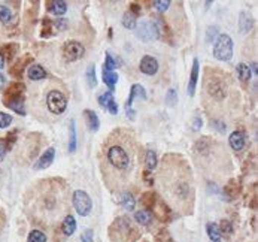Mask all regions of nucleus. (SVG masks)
<instances>
[{"label":"nucleus","mask_w":258,"mask_h":242,"mask_svg":"<svg viewBox=\"0 0 258 242\" xmlns=\"http://www.w3.org/2000/svg\"><path fill=\"white\" fill-rule=\"evenodd\" d=\"M108 161L118 170H126L130 167V156L126 151V148L120 144H114L108 148L106 151Z\"/></svg>","instance_id":"1"},{"label":"nucleus","mask_w":258,"mask_h":242,"mask_svg":"<svg viewBox=\"0 0 258 242\" xmlns=\"http://www.w3.org/2000/svg\"><path fill=\"white\" fill-rule=\"evenodd\" d=\"M213 56L216 60L228 62L233 56V41L228 35H219L213 45Z\"/></svg>","instance_id":"2"},{"label":"nucleus","mask_w":258,"mask_h":242,"mask_svg":"<svg viewBox=\"0 0 258 242\" xmlns=\"http://www.w3.org/2000/svg\"><path fill=\"white\" fill-rule=\"evenodd\" d=\"M72 202H73V206L76 209V212L82 217H87L90 212H91V208H93V200L91 197L84 191V190H76L73 193V197H72Z\"/></svg>","instance_id":"3"},{"label":"nucleus","mask_w":258,"mask_h":242,"mask_svg":"<svg viewBox=\"0 0 258 242\" xmlns=\"http://www.w3.org/2000/svg\"><path fill=\"white\" fill-rule=\"evenodd\" d=\"M47 105H48L50 112H53L56 115H60L66 111L67 102H66V97L63 96L62 91L53 90V91H50V94L47 97Z\"/></svg>","instance_id":"4"},{"label":"nucleus","mask_w":258,"mask_h":242,"mask_svg":"<svg viewBox=\"0 0 258 242\" xmlns=\"http://www.w3.org/2000/svg\"><path fill=\"white\" fill-rule=\"evenodd\" d=\"M206 87H207V93L218 102L222 100L227 96V91H228L225 81L219 77H210Z\"/></svg>","instance_id":"5"},{"label":"nucleus","mask_w":258,"mask_h":242,"mask_svg":"<svg viewBox=\"0 0 258 242\" xmlns=\"http://www.w3.org/2000/svg\"><path fill=\"white\" fill-rule=\"evenodd\" d=\"M84 53H85V48L78 41H67L63 45V56L66 62H76L84 56Z\"/></svg>","instance_id":"6"},{"label":"nucleus","mask_w":258,"mask_h":242,"mask_svg":"<svg viewBox=\"0 0 258 242\" xmlns=\"http://www.w3.org/2000/svg\"><path fill=\"white\" fill-rule=\"evenodd\" d=\"M114 230V233H111V238L114 242H118V238H123V241L127 238L129 232H130V221L127 217H118L112 227H111V232Z\"/></svg>","instance_id":"7"},{"label":"nucleus","mask_w":258,"mask_h":242,"mask_svg":"<svg viewBox=\"0 0 258 242\" xmlns=\"http://www.w3.org/2000/svg\"><path fill=\"white\" fill-rule=\"evenodd\" d=\"M136 35H137V38L142 39L143 42L154 41V39L158 38V32H157V27H155L154 21H142V23L137 26Z\"/></svg>","instance_id":"8"},{"label":"nucleus","mask_w":258,"mask_h":242,"mask_svg":"<svg viewBox=\"0 0 258 242\" xmlns=\"http://www.w3.org/2000/svg\"><path fill=\"white\" fill-rule=\"evenodd\" d=\"M154 24H155V27H157L158 38H161L163 41L169 42V45H173V32H172L170 26L167 24L166 18L157 17V18H154Z\"/></svg>","instance_id":"9"},{"label":"nucleus","mask_w":258,"mask_h":242,"mask_svg":"<svg viewBox=\"0 0 258 242\" xmlns=\"http://www.w3.org/2000/svg\"><path fill=\"white\" fill-rule=\"evenodd\" d=\"M136 97H140V99H146V93H145V88L140 85V84H134L130 90V96H129V100L126 102V112L129 115L130 120L134 118V111L131 109V103Z\"/></svg>","instance_id":"10"},{"label":"nucleus","mask_w":258,"mask_h":242,"mask_svg":"<svg viewBox=\"0 0 258 242\" xmlns=\"http://www.w3.org/2000/svg\"><path fill=\"white\" fill-rule=\"evenodd\" d=\"M24 91H26V85H24L21 81H17V82L11 84V85L6 88V91H5V94H3V102L24 97Z\"/></svg>","instance_id":"11"},{"label":"nucleus","mask_w":258,"mask_h":242,"mask_svg":"<svg viewBox=\"0 0 258 242\" xmlns=\"http://www.w3.org/2000/svg\"><path fill=\"white\" fill-rule=\"evenodd\" d=\"M33 62V57L30 56V54H26V56H23L11 69H9V72H11V75L15 78V80H21L23 78V72H24V69H26V66H30V63Z\"/></svg>","instance_id":"12"},{"label":"nucleus","mask_w":258,"mask_h":242,"mask_svg":"<svg viewBox=\"0 0 258 242\" xmlns=\"http://www.w3.org/2000/svg\"><path fill=\"white\" fill-rule=\"evenodd\" d=\"M139 69L145 75H155L158 72V62L154 57H151V56H145L140 60Z\"/></svg>","instance_id":"13"},{"label":"nucleus","mask_w":258,"mask_h":242,"mask_svg":"<svg viewBox=\"0 0 258 242\" xmlns=\"http://www.w3.org/2000/svg\"><path fill=\"white\" fill-rule=\"evenodd\" d=\"M18 50H20L18 44H14V42H11V44H5L2 48H0V56L3 57L5 62H12L14 57L18 54Z\"/></svg>","instance_id":"14"},{"label":"nucleus","mask_w":258,"mask_h":242,"mask_svg":"<svg viewBox=\"0 0 258 242\" xmlns=\"http://www.w3.org/2000/svg\"><path fill=\"white\" fill-rule=\"evenodd\" d=\"M254 27V18L249 12H240L239 15V30L240 33H248Z\"/></svg>","instance_id":"15"},{"label":"nucleus","mask_w":258,"mask_h":242,"mask_svg":"<svg viewBox=\"0 0 258 242\" xmlns=\"http://www.w3.org/2000/svg\"><path fill=\"white\" fill-rule=\"evenodd\" d=\"M54 157H56V150L53 147H50L45 153H42V156H41L36 167L38 169H47V167H50L51 163L54 161Z\"/></svg>","instance_id":"16"},{"label":"nucleus","mask_w":258,"mask_h":242,"mask_svg":"<svg viewBox=\"0 0 258 242\" xmlns=\"http://www.w3.org/2000/svg\"><path fill=\"white\" fill-rule=\"evenodd\" d=\"M84 117H85V123H87V127L91 130V132H97L99 127H100V120L97 117V114L91 109H85L84 111Z\"/></svg>","instance_id":"17"},{"label":"nucleus","mask_w":258,"mask_h":242,"mask_svg":"<svg viewBox=\"0 0 258 242\" xmlns=\"http://www.w3.org/2000/svg\"><path fill=\"white\" fill-rule=\"evenodd\" d=\"M228 142L234 151H242L245 147V135L242 132H233L228 138Z\"/></svg>","instance_id":"18"},{"label":"nucleus","mask_w":258,"mask_h":242,"mask_svg":"<svg viewBox=\"0 0 258 242\" xmlns=\"http://www.w3.org/2000/svg\"><path fill=\"white\" fill-rule=\"evenodd\" d=\"M197 78H198V60L194 59L193 60V69H191V75H190V82H188V94L193 96L197 87Z\"/></svg>","instance_id":"19"},{"label":"nucleus","mask_w":258,"mask_h":242,"mask_svg":"<svg viewBox=\"0 0 258 242\" xmlns=\"http://www.w3.org/2000/svg\"><path fill=\"white\" fill-rule=\"evenodd\" d=\"M155 206H157V215H158V218H160L161 221H170V220H172V211H170V208L166 205L164 200H157ZM155 206H154V208H155Z\"/></svg>","instance_id":"20"},{"label":"nucleus","mask_w":258,"mask_h":242,"mask_svg":"<svg viewBox=\"0 0 258 242\" xmlns=\"http://www.w3.org/2000/svg\"><path fill=\"white\" fill-rule=\"evenodd\" d=\"M29 78L33 80V81H39V80H44L47 77V72L45 69L41 66V65H32L29 66Z\"/></svg>","instance_id":"21"},{"label":"nucleus","mask_w":258,"mask_h":242,"mask_svg":"<svg viewBox=\"0 0 258 242\" xmlns=\"http://www.w3.org/2000/svg\"><path fill=\"white\" fill-rule=\"evenodd\" d=\"M157 200H158V197H157V194H155L154 191H146V193H143L142 197H140V203L146 208V211H148V209H152V208L155 206Z\"/></svg>","instance_id":"22"},{"label":"nucleus","mask_w":258,"mask_h":242,"mask_svg":"<svg viewBox=\"0 0 258 242\" xmlns=\"http://www.w3.org/2000/svg\"><path fill=\"white\" fill-rule=\"evenodd\" d=\"M224 191H225V194H227L228 197H237V196L240 194V191H242V185H240L239 181L231 179V181L225 185Z\"/></svg>","instance_id":"23"},{"label":"nucleus","mask_w":258,"mask_h":242,"mask_svg":"<svg viewBox=\"0 0 258 242\" xmlns=\"http://www.w3.org/2000/svg\"><path fill=\"white\" fill-rule=\"evenodd\" d=\"M5 106L11 108L12 111L18 112L20 115H26V109H24V97L21 99H14V100H6Z\"/></svg>","instance_id":"24"},{"label":"nucleus","mask_w":258,"mask_h":242,"mask_svg":"<svg viewBox=\"0 0 258 242\" xmlns=\"http://www.w3.org/2000/svg\"><path fill=\"white\" fill-rule=\"evenodd\" d=\"M103 82L111 88L109 91H112L114 88H115V85H117V82H118V75H117V72H109V71H106V69H103Z\"/></svg>","instance_id":"25"},{"label":"nucleus","mask_w":258,"mask_h":242,"mask_svg":"<svg viewBox=\"0 0 258 242\" xmlns=\"http://www.w3.org/2000/svg\"><path fill=\"white\" fill-rule=\"evenodd\" d=\"M54 23L48 18V17H45V18H42V32H41V36L42 38H51V36H54Z\"/></svg>","instance_id":"26"},{"label":"nucleus","mask_w":258,"mask_h":242,"mask_svg":"<svg viewBox=\"0 0 258 242\" xmlns=\"http://www.w3.org/2000/svg\"><path fill=\"white\" fill-rule=\"evenodd\" d=\"M62 229H63V233H64L66 236L73 235V232H75V229H76V221H75V218H73L72 215H66Z\"/></svg>","instance_id":"27"},{"label":"nucleus","mask_w":258,"mask_h":242,"mask_svg":"<svg viewBox=\"0 0 258 242\" xmlns=\"http://www.w3.org/2000/svg\"><path fill=\"white\" fill-rule=\"evenodd\" d=\"M47 5L51 6L50 11H53L56 15H63L67 11V3L66 2H60V0H56V2H48Z\"/></svg>","instance_id":"28"},{"label":"nucleus","mask_w":258,"mask_h":242,"mask_svg":"<svg viewBox=\"0 0 258 242\" xmlns=\"http://www.w3.org/2000/svg\"><path fill=\"white\" fill-rule=\"evenodd\" d=\"M134 218H136V221H137V223H140V224L146 226V224H149V223L152 221V212H151V211H146V209L136 211Z\"/></svg>","instance_id":"29"},{"label":"nucleus","mask_w":258,"mask_h":242,"mask_svg":"<svg viewBox=\"0 0 258 242\" xmlns=\"http://www.w3.org/2000/svg\"><path fill=\"white\" fill-rule=\"evenodd\" d=\"M69 151H76V130H75V121L70 120L69 123Z\"/></svg>","instance_id":"30"},{"label":"nucleus","mask_w":258,"mask_h":242,"mask_svg":"<svg viewBox=\"0 0 258 242\" xmlns=\"http://www.w3.org/2000/svg\"><path fill=\"white\" fill-rule=\"evenodd\" d=\"M206 230H207V235H209V238H210L212 242H218V241H221V233H219L218 224H215V223H207Z\"/></svg>","instance_id":"31"},{"label":"nucleus","mask_w":258,"mask_h":242,"mask_svg":"<svg viewBox=\"0 0 258 242\" xmlns=\"http://www.w3.org/2000/svg\"><path fill=\"white\" fill-rule=\"evenodd\" d=\"M237 74H239V78L242 80V81H249L251 80V69H249V66L248 65H245V63H239L237 65Z\"/></svg>","instance_id":"32"},{"label":"nucleus","mask_w":258,"mask_h":242,"mask_svg":"<svg viewBox=\"0 0 258 242\" xmlns=\"http://www.w3.org/2000/svg\"><path fill=\"white\" fill-rule=\"evenodd\" d=\"M121 205L127 209V211H133L136 206V199L130 194V193H124L121 197Z\"/></svg>","instance_id":"33"},{"label":"nucleus","mask_w":258,"mask_h":242,"mask_svg":"<svg viewBox=\"0 0 258 242\" xmlns=\"http://www.w3.org/2000/svg\"><path fill=\"white\" fill-rule=\"evenodd\" d=\"M0 21L3 24H11V21H12V12L5 5H0Z\"/></svg>","instance_id":"34"},{"label":"nucleus","mask_w":258,"mask_h":242,"mask_svg":"<svg viewBox=\"0 0 258 242\" xmlns=\"http://www.w3.org/2000/svg\"><path fill=\"white\" fill-rule=\"evenodd\" d=\"M136 24H137V20H136V17H134L133 14L126 12V14L123 15V26H124L126 29L133 30V29L136 27Z\"/></svg>","instance_id":"35"},{"label":"nucleus","mask_w":258,"mask_h":242,"mask_svg":"<svg viewBox=\"0 0 258 242\" xmlns=\"http://www.w3.org/2000/svg\"><path fill=\"white\" fill-rule=\"evenodd\" d=\"M87 82L91 88H94L97 85V78H96V66L90 65L87 69Z\"/></svg>","instance_id":"36"},{"label":"nucleus","mask_w":258,"mask_h":242,"mask_svg":"<svg viewBox=\"0 0 258 242\" xmlns=\"http://www.w3.org/2000/svg\"><path fill=\"white\" fill-rule=\"evenodd\" d=\"M145 163H146V167L149 170H152L155 166H157V156L152 150H148L146 151V156H145Z\"/></svg>","instance_id":"37"},{"label":"nucleus","mask_w":258,"mask_h":242,"mask_svg":"<svg viewBox=\"0 0 258 242\" xmlns=\"http://www.w3.org/2000/svg\"><path fill=\"white\" fill-rule=\"evenodd\" d=\"M27 242H47V236L41 230H32L27 238Z\"/></svg>","instance_id":"38"},{"label":"nucleus","mask_w":258,"mask_h":242,"mask_svg":"<svg viewBox=\"0 0 258 242\" xmlns=\"http://www.w3.org/2000/svg\"><path fill=\"white\" fill-rule=\"evenodd\" d=\"M218 229H219V233H224V235H227V236H230V235L233 233V224H231L228 220H222V221L219 223Z\"/></svg>","instance_id":"39"},{"label":"nucleus","mask_w":258,"mask_h":242,"mask_svg":"<svg viewBox=\"0 0 258 242\" xmlns=\"http://www.w3.org/2000/svg\"><path fill=\"white\" fill-rule=\"evenodd\" d=\"M166 103H167L169 106H175V105L178 103V93H176L175 88H170V90L167 91V94H166Z\"/></svg>","instance_id":"40"},{"label":"nucleus","mask_w":258,"mask_h":242,"mask_svg":"<svg viewBox=\"0 0 258 242\" xmlns=\"http://www.w3.org/2000/svg\"><path fill=\"white\" fill-rule=\"evenodd\" d=\"M112 99H114V93H112V91H106V93H103L102 96H99V105L103 106V108H106Z\"/></svg>","instance_id":"41"},{"label":"nucleus","mask_w":258,"mask_h":242,"mask_svg":"<svg viewBox=\"0 0 258 242\" xmlns=\"http://www.w3.org/2000/svg\"><path fill=\"white\" fill-rule=\"evenodd\" d=\"M155 239H157V242H173V239H172L169 230H166V229H161V230L158 232V235L155 236Z\"/></svg>","instance_id":"42"},{"label":"nucleus","mask_w":258,"mask_h":242,"mask_svg":"<svg viewBox=\"0 0 258 242\" xmlns=\"http://www.w3.org/2000/svg\"><path fill=\"white\" fill-rule=\"evenodd\" d=\"M115 68H117V60H115V57H112L111 54H106V60H105L103 69H106V71H109V72H114Z\"/></svg>","instance_id":"43"},{"label":"nucleus","mask_w":258,"mask_h":242,"mask_svg":"<svg viewBox=\"0 0 258 242\" xmlns=\"http://www.w3.org/2000/svg\"><path fill=\"white\" fill-rule=\"evenodd\" d=\"M12 123V117L9 114H5V112H0V129H6L9 127Z\"/></svg>","instance_id":"44"},{"label":"nucleus","mask_w":258,"mask_h":242,"mask_svg":"<svg viewBox=\"0 0 258 242\" xmlns=\"http://www.w3.org/2000/svg\"><path fill=\"white\" fill-rule=\"evenodd\" d=\"M151 5L155 6V9H157L158 12H166L167 8L170 6V2H169V0H161V2H160V0H157V2H152Z\"/></svg>","instance_id":"45"},{"label":"nucleus","mask_w":258,"mask_h":242,"mask_svg":"<svg viewBox=\"0 0 258 242\" xmlns=\"http://www.w3.org/2000/svg\"><path fill=\"white\" fill-rule=\"evenodd\" d=\"M218 36H219V35H218V27L212 26V27L207 29V33H206V41H207V42H213L215 38H218Z\"/></svg>","instance_id":"46"},{"label":"nucleus","mask_w":258,"mask_h":242,"mask_svg":"<svg viewBox=\"0 0 258 242\" xmlns=\"http://www.w3.org/2000/svg\"><path fill=\"white\" fill-rule=\"evenodd\" d=\"M142 12V8H140V3H137V2H131L130 3V14H133L136 18H137V15Z\"/></svg>","instance_id":"47"},{"label":"nucleus","mask_w":258,"mask_h":242,"mask_svg":"<svg viewBox=\"0 0 258 242\" xmlns=\"http://www.w3.org/2000/svg\"><path fill=\"white\" fill-rule=\"evenodd\" d=\"M106 109H108L111 114H114V115H117V114H118V106H117V103H115V100H114V99L109 102V105L106 106Z\"/></svg>","instance_id":"48"},{"label":"nucleus","mask_w":258,"mask_h":242,"mask_svg":"<svg viewBox=\"0 0 258 242\" xmlns=\"http://www.w3.org/2000/svg\"><path fill=\"white\" fill-rule=\"evenodd\" d=\"M81 238H82L84 242H94V241H93V232H91V230H85V232L82 233Z\"/></svg>","instance_id":"49"},{"label":"nucleus","mask_w":258,"mask_h":242,"mask_svg":"<svg viewBox=\"0 0 258 242\" xmlns=\"http://www.w3.org/2000/svg\"><path fill=\"white\" fill-rule=\"evenodd\" d=\"M54 26H57L60 30H64V29L67 27V21H66V20H63V18H60V20H57V21L54 23Z\"/></svg>","instance_id":"50"},{"label":"nucleus","mask_w":258,"mask_h":242,"mask_svg":"<svg viewBox=\"0 0 258 242\" xmlns=\"http://www.w3.org/2000/svg\"><path fill=\"white\" fill-rule=\"evenodd\" d=\"M201 127V118L200 117H194L193 118V130H198Z\"/></svg>","instance_id":"51"},{"label":"nucleus","mask_w":258,"mask_h":242,"mask_svg":"<svg viewBox=\"0 0 258 242\" xmlns=\"http://www.w3.org/2000/svg\"><path fill=\"white\" fill-rule=\"evenodd\" d=\"M213 124L216 126V130H218V132H221V133H224V132H225V124H224V123H219V121H213Z\"/></svg>","instance_id":"52"},{"label":"nucleus","mask_w":258,"mask_h":242,"mask_svg":"<svg viewBox=\"0 0 258 242\" xmlns=\"http://www.w3.org/2000/svg\"><path fill=\"white\" fill-rule=\"evenodd\" d=\"M5 85H6V78L2 74H0V91H3Z\"/></svg>","instance_id":"53"},{"label":"nucleus","mask_w":258,"mask_h":242,"mask_svg":"<svg viewBox=\"0 0 258 242\" xmlns=\"http://www.w3.org/2000/svg\"><path fill=\"white\" fill-rule=\"evenodd\" d=\"M251 68H252V72H254V74H257V72H258V69H257V63H252V65H251ZM251 68H249V69H251Z\"/></svg>","instance_id":"54"},{"label":"nucleus","mask_w":258,"mask_h":242,"mask_svg":"<svg viewBox=\"0 0 258 242\" xmlns=\"http://www.w3.org/2000/svg\"><path fill=\"white\" fill-rule=\"evenodd\" d=\"M3 66H5V60L2 56H0V69H3Z\"/></svg>","instance_id":"55"},{"label":"nucleus","mask_w":258,"mask_h":242,"mask_svg":"<svg viewBox=\"0 0 258 242\" xmlns=\"http://www.w3.org/2000/svg\"><path fill=\"white\" fill-rule=\"evenodd\" d=\"M218 242H221V241H218Z\"/></svg>","instance_id":"56"}]
</instances>
